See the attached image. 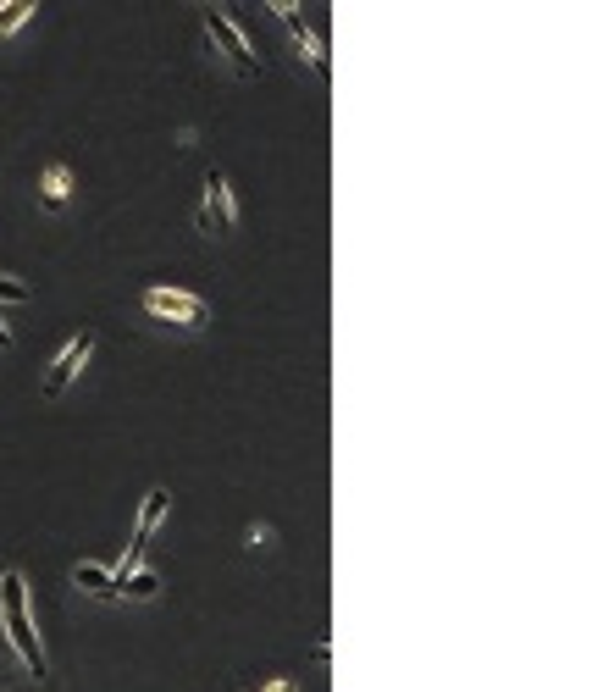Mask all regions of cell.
<instances>
[{
  "instance_id": "6da1fadb",
  "label": "cell",
  "mask_w": 603,
  "mask_h": 692,
  "mask_svg": "<svg viewBox=\"0 0 603 692\" xmlns=\"http://www.w3.org/2000/svg\"><path fill=\"white\" fill-rule=\"evenodd\" d=\"M0 626H6V643L17 648V659L28 665V676H45V648H39V632H34L23 571H0Z\"/></svg>"
},
{
  "instance_id": "7a4b0ae2",
  "label": "cell",
  "mask_w": 603,
  "mask_h": 692,
  "mask_svg": "<svg viewBox=\"0 0 603 692\" xmlns=\"http://www.w3.org/2000/svg\"><path fill=\"white\" fill-rule=\"evenodd\" d=\"M166 510H172V493H166V488H150V493H144V504H139V526H133V543H128V560H122L117 571H111L117 582H122V576H133V571H144L139 560H144V549H150V537L161 532Z\"/></svg>"
},
{
  "instance_id": "3957f363",
  "label": "cell",
  "mask_w": 603,
  "mask_h": 692,
  "mask_svg": "<svg viewBox=\"0 0 603 692\" xmlns=\"http://www.w3.org/2000/svg\"><path fill=\"white\" fill-rule=\"evenodd\" d=\"M144 311L155 322H178V327H205L211 322V305L200 294H183V288H144Z\"/></svg>"
},
{
  "instance_id": "277c9868",
  "label": "cell",
  "mask_w": 603,
  "mask_h": 692,
  "mask_svg": "<svg viewBox=\"0 0 603 692\" xmlns=\"http://www.w3.org/2000/svg\"><path fill=\"white\" fill-rule=\"evenodd\" d=\"M89 355H95V333L83 327V333H72L67 344H61V355L50 360L45 382H39V394H45V399H61L72 382H78V371H83V360H89Z\"/></svg>"
},
{
  "instance_id": "5b68a950",
  "label": "cell",
  "mask_w": 603,
  "mask_h": 692,
  "mask_svg": "<svg viewBox=\"0 0 603 692\" xmlns=\"http://www.w3.org/2000/svg\"><path fill=\"white\" fill-rule=\"evenodd\" d=\"M205 34H211V45L222 50L227 61H233L238 78H255V72H261V61H255V50H249L244 28H238L227 12H205Z\"/></svg>"
},
{
  "instance_id": "8992f818",
  "label": "cell",
  "mask_w": 603,
  "mask_h": 692,
  "mask_svg": "<svg viewBox=\"0 0 603 692\" xmlns=\"http://www.w3.org/2000/svg\"><path fill=\"white\" fill-rule=\"evenodd\" d=\"M233 222H238V205H233V189H227V172L216 167V172H205V205L194 216V227L216 239V233H233Z\"/></svg>"
},
{
  "instance_id": "52a82bcc",
  "label": "cell",
  "mask_w": 603,
  "mask_h": 692,
  "mask_svg": "<svg viewBox=\"0 0 603 692\" xmlns=\"http://www.w3.org/2000/svg\"><path fill=\"white\" fill-rule=\"evenodd\" d=\"M277 17H283V28L299 39V50L310 56V67H316L321 78H327V45H321V39H316V28H310L305 17H299V6H277Z\"/></svg>"
},
{
  "instance_id": "ba28073f",
  "label": "cell",
  "mask_w": 603,
  "mask_h": 692,
  "mask_svg": "<svg viewBox=\"0 0 603 692\" xmlns=\"http://www.w3.org/2000/svg\"><path fill=\"white\" fill-rule=\"evenodd\" d=\"M72 587H83L89 598H117V576H111V565H100V560L72 565Z\"/></svg>"
},
{
  "instance_id": "9c48e42d",
  "label": "cell",
  "mask_w": 603,
  "mask_h": 692,
  "mask_svg": "<svg viewBox=\"0 0 603 692\" xmlns=\"http://www.w3.org/2000/svg\"><path fill=\"white\" fill-rule=\"evenodd\" d=\"M67 194H72V172L67 167H50L45 178H39V200L45 205H67Z\"/></svg>"
},
{
  "instance_id": "30bf717a",
  "label": "cell",
  "mask_w": 603,
  "mask_h": 692,
  "mask_svg": "<svg viewBox=\"0 0 603 692\" xmlns=\"http://www.w3.org/2000/svg\"><path fill=\"white\" fill-rule=\"evenodd\" d=\"M155 593H161V576L155 571H133L117 582V598H155Z\"/></svg>"
},
{
  "instance_id": "8fae6325",
  "label": "cell",
  "mask_w": 603,
  "mask_h": 692,
  "mask_svg": "<svg viewBox=\"0 0 603 692\" xmlns=\"http://www.w3.org/2000/svg\"><path fill=\"white\" fill-rule=\"evenodd\" d=\"M28 17H34V6H28V0H6V6H0V34H17Z\"/></svg>"
},
{
  "instance_id": "7c38bea8",
  "label": "cell",
  "mask_w": 603,
  "mask_h": 692,
  "mask_svg": "<svg viewBox=\"0 0 603 692\" xmlns=\"http://www.w3.org/2000/svg\"><path fill=\"white\" fill-rule=\"evenodd\" d=\"M0 305H28V283H23V277H0Z\"/></svg>"
},
{
  "instance_id": "4fadbf2b",
  "label": "cell",
  "mask_w": 603,
  "mask_h": 692,
  "mask_svg": "<svg viewBox=\"0 0 603 692\" xmlns=\"http://www.w3.org/2000/svg\"><path fill=\"white\" fill-rule=\"evenodd\" d=\"M0 349H12V327L0 322Z\"/></svg>"
},
{
  "instance_id": "5bb4252c",
  "label": "cell",
  "mask_w": 603,
  "mask_h": 692,
  "mask_svg": "<svg viewBox=\"0 0 603 692\" xmlns=\"http://www.w3.org/2000/svg\"><path fill=\"white\" fill-rule=\"evenodd\" d=\"M266 692H294V681H272V687H266Z\"/></svg>"
}]
</instances>
